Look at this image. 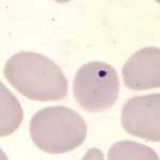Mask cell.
Segmentation results:
<instances>
[{
  "mask_svg": "<svg viewBox=\"0 0 160 160\" xmlns=\"http://www.w3.org/2000/svg\"><path fill=\"white\" fill-rule=\"evenodd\" d=\"M3 75L17 92L31 100H60L68 91L62 69L38 52L20 51L13 55L4 65Z\"/></svg>",
  "mask_w": 160,
  "mask_h": 160,
  "instance_id": "obj_1",
  "label": "cell"
},
{
  "mask_svg": "<svg viewBox=\"0 0 160 160\" xmlns=\"http://www.w3.org/2000/svg\"><path fill=\"white\" fill-rule=\"evenodd\" d=\"M83 118L64 106L38 111L30 121V137L38 148L48 154H64L81 145L87 138Z\"/></svg>",
  "mask_w": 160,
  "mask_h": 160,
  "instance_id": "obj_2",
  "label": "cell"
},
{
  "mask_svg": "<svg viewBox=\"0 0 160 160\" xmlns=\"http://www.w3.org/2000/svg\"><path fill=\"white\" fill-rule=\"evenodd\" d=\"M77 104L89 112H102L115 104L120 80L113 66L106 62L92 61L77 71L73 83Z\"/></svg>",
  "mask_w": 160,
  "mask_h": 160,
  "instance_id": "obj_3",
  "label": "cell"
},
{
  "mask_svg": "<svg viewBox=\"0 0 160 160\" xmlns=\"http://www.w3.org/2000/svg\"><path fill=\"white\" fill-rule=\"evenodd\" d=\"M121 122L129 135L160 142V93L128 99L122 109Z\"/></svg>",
  "mask_w": 160,
  "mask_h": 160,
  "instance_id": "obj_4",
  "label": "cell"
},
{
  "mask_svg": "<svg viewBox=\"0 0 160 160\" xmlns=\"http://www.w3.org/2000/svg\"><path fill=\"white\" fill-rule=\"evenodd\" d=\"M124 83L136 91L160 88V48L144 47L126 61L122 68Z\"/></svg>",
  "mask_w": 160,
  "mask_h": 160,
  "instance_id": "obj_5",
  "label": "cell"
},
{
  "mask_svg": "<svg viewBox=\"0 0 160 160\" xmlns=\"http://www.w3.org/2000/svg\"><path fill=\"white\" fill-rule=\"evenodd\" d=\"M108 160H160L152 148L130 140L114 143L109 149Z\"/></svg>",
  "mask_w": 160,
  "mask_h": 160,
  "instance_id": "obj_6",
  "label": "cell"
},
{
  "mask_svg": "<svg viewBox=\"0 0 160 160\" xmlns=\"http://www.w3.org/2000/svg\"><path fill=\"white\" fill-rule=\"evenodd\" d=\"M22 106L14 95L1 83V137L11 135L22 123Z\"/></svg>",
  "mask_w": 160,
  "mask_h": 160,
  "instance_id": "obj_7",
  "label": "cell"
},
{
  "mask_svg": "<svg viewBox=\"0 0 160 160\" xmlns=\"http://www.w3.org/2000/svg\"><path fill=\"white\" fill-rule=\"evenodd\" d=\"M81 160H105L104 154L98 148H91L87 152Z\"/></svg>",
  "mask_w": 160,
  "mask_h": 160,
  "instance_id": "obj_8",
  "label": "cell"
}]
</instances>
